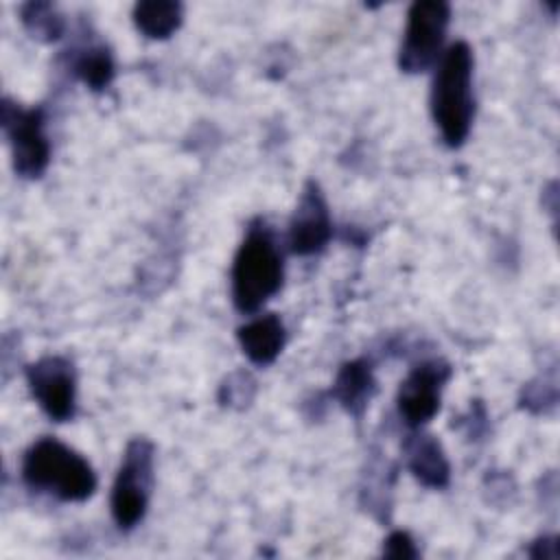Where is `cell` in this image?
I'll return each instance as SVG.
<instances>
[{
  "label": "cell",
  "instance_id": "6da1fadb",
  "mask_svg": "<svg viewBox=\"0 0 560 560\" xmlns=\"http://www.w3.org/2000/svg\"><path fill=\"white\" fill-rule=\"evenodd\" d=\"M431 116L442 140L457 149L468 138L475 101H472V50L466 42L446 48L431 85Z\"/></svg>",
  "mask_w": 560,
  "mask_h": 560
},
{
  "label": "cell",
  "instance_id": "7a4b0ae2",
  "mask_svg": "<svg viewBox=\"0 0 560 560\" xmlns=\"http://www.w3.org/2000/svg\"><path fill=\"white\" fill-rule=\"evenodd\" d=\"M22 477L33 490L61 501H85L96 490L90 462L55 438H42L28 446L22 459Z\"/></svg>",
  "mask_w": 560,
  "mask_h": 560
},
{
  "label": "cell",
  "instance_id": "3957f363",
  "mask_svg": "<svg viewBox=\"0 0 560 560\" xmlns=\"http://www.w3.org/2000/svg\"><path fill=\"white\" fill-rule=\"evenodd\" d=\"M282 254L265 228L256 223L247 230L232 265V302L241 313H256L282 287Z\"/></svg>",
  "mask_w": 560,
  "mask_h": 560
},
{
  "label": "cell",
  "instance_id": "277c9868",
  "mask_svg": "<svg viewBox=\"0 0 560 560\" xmlns=\"http://www.w3.org/2000/svg\"><path fill=\"white\" fill-rule=\"evenodd\" d=\"M153 453L147 438H133L125 448L112 488V516L120 529L136 527L147 514L153 488Z\"/></svg>",
  "mask_w": 560,
  "mask_h": 560
},
{
  "label": "cell",
  "instance_id": "5b68a950",
  "mask_svg": "<svg viewBox=\"0 0 560 560\" xmlns=\"http://www.w3.org/2000/svg\"><path fill=\"white\" fill-rule=\"evenodd\" d=\"M451 20V7L442 0H418L409 7L402 44L398 50V68L407 74L424 72L442 52Z\"/></svg>",
  "mask_w": 560,
  "mask_h": 560
},
{
  "label": "cell",
  "instance_id": "8992f818",
  "mask_svg": "<svg viewBox=\"0 0 560 560\" xmlns=\"http://www.w3.org/2000/svg\"><path fill=\"white\" fill-rule=\"evenodd\" d=\"M2 129L7 133L13 168L26 179L44 175L50 162V144L44 133V112L24 109L9 98L2 101Z\"/></svg>",
  "mask_w": 560,
  "mask_h": 560
},
{
  "label": "cell",
  "instance_id": "52a82bcc",
  "mask_svg": "<svg viewBox=\"0 0 560 560\" xmlns=\"http://www.w3.org/2000/svg\"><path fill=\"white\" fill-rule=\"evenodd\" d=\"M26 381L33 398L48 418L66 422L74 416L77 374L72 361L59 354L42 357L26 368Z\"/></svg>",
  "mask_w": 560,
  "mask_h": 560
},
{
  "label": "cell",
  "instance_id": "ba28073f",
  "mask_svg": "<svg viewBox=\"0 0 560 560\" xmlns=\"http://www.w3.org/2000/svg\"><path fill=\"white\" fill-rule=\"evenodd\" d=\"M448 376L451 368L438 359L422 361L407 374V378L400 383L396 402L400 418L409 427L420 429L438 413L442 389Z\"/></svg>",
  "mask_w": 560,
  "mask_h": 560
},
{
  "label": "cell",
  "instance_id": "9c48e42d",
  "mask_svg": "<svg viewBox=\"0 0 560 560\" xmlns=\"http://www.w3.org/2000/svg\"><path fill=\"white\" fill-rule=\"evenodd\" d=\"M332 236L328 203L315 182H308L300 195L289 223V247L298 256H311L326 247Z\"/></svg>",
  "mask_w": 560,
  "mask_h": 560
},
{
  "label": "cell",
  "instance_id": "30bf717a",
  "mask_svg": "<svg viewBox=\"0 0 560 560\" xmlns=\"http://www.w3.org/2000/svg\"><path fill=\"white\" fill-rule=\"evenodd\" d=\"M236 339L245 357L256 365H269L284 348V326L278 315H258L236 330Z\"/></svg>",
  "mask_w": 560,
  "mask_h": 560
},
{
  "label": "cell",
  "instance_id": "8fae6325",
  "mask_svg": "<svg viewBox=\"0 0 560 560\" xmlns=\"http://www.w3.org/2000/svg\"><path fill=\"white\" fill-rule=\"evenodd\" d=\"M407 468L427 488H444L451 477L448 459L440 442L429 433H413L405 442Z\"/></svg>",
  "mask_w": 560,
  "mask_h": 560
},
{
  "label": "cell",
  "instance_id": "7c38bea8",
  "mask_svg": "<svg viewBox=\"0 0 560 560\" xmlns=\"http://www.w3.org/2000/svg\"><path fill=\"white\" fill-rule=\"evenodd\" d=\"M376 392V381L368 361L357 359L341 365L332 383V398L352 416H361Z\"/></svg>",
  "mask_w": 560,
  "mask_h": 560
},
{
  "label": "cell",
  "instance_id": "4fadbf2b",
  "mask_svg": "<svg viewBox=\"0 0 560 560\" xmlns=\"http://www.w3.org/2000/svg\"><path fill=\"white\" fill-rule=\"evenodd\" d=\"M184 18V7L175 0H142L133 7L138 31L151 39L171 37Z\"/></svg>",
  "mask_w": 560,
  "mask_h": 560
},
{
  "label": "cell",
  "instance_id": "5bb4252c",
  "mask_svg": "<svg viewBox=\"0 0 560 560\" xmlns=\"http://www.w3.org/2000/svg\"><path fill=\"white\" fill-rule=\"evenodd\" d=\"M74 74L92 90H103L114 79V59L112 52L103 46H88L74 59Z\"/></svg>",
  "mask_w": 560,
  "mask_h": 560
},
{
  "label": "cell",
  "instance_id": "9a60e30c",
  "mask_svg": "<svg viewBox=\"0 0 560 560\" xmlns=\"http://www.w3.org/2000/svg\"><path fill=\"white\" fill-rule=\"evenodd\" d=\"M22 24L31 33V37L42 42H55L61 37L66 22L61 13L50 2H26L20 11Z\"/></svg>",
  "mask_w": 560,
  "mask_h": 560
},
{
  "label": "cell",
  "instance_id": "2e32d148",
  "mask_svg": "<svg viewBox=\"0 0 560 560\" xmlns=\"http://www.w3.org/2000/svg\"><path fill=\"white\" fill-rule=\"evenodd\" d=\"M383 556L405 560V558H416L418 549L407 532H392L383 545Z\"/></svg>",
  "mask_w": 560,
  "mask_h": 560
}]
</instances>
